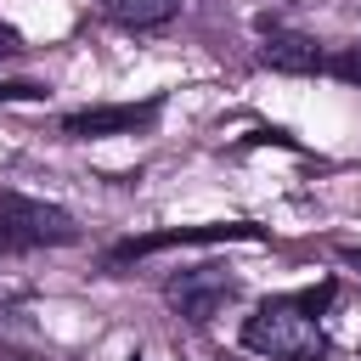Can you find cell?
<instances>
[{"instance_id":"obj_9","label":"cell","mask_w":361,"mask_h":361,"mask_svg":"<svg viewBox=\"0 0 361 361\" xmlns=\"http://www.w3.org/2000/svg\"><path fill=\"white\" fill-rule=\"evenodd\" d=\"M344 265H355V271H361V248H344Z\"/></svg>"},{"instance_id":"obj_8","label":"cell","mask_w":361,"mask_h":361,"mask_svg":"<svg viewBox=\"0 0 361 361\" xmlns=\"http://www.w3.org/2000/svg\"><path fill=\"white\" fill-rule=\"evenodd\" d=\"M45 96V85H34V79H0V102H39Z\"/></svg>"},{"instance_id":"obj_2","label":"cell","mask_w":361,"mask_h":361,"mask_svg":"<svg viewBox=\"0 0 361 361\" xmlns=\"http://www.w3.org/2000/svg\"><path fill=\"white\" fill-rule=\"evenodd\" d=\"M79 226L68 209L23 192H0V254H34V248H62L73 243Z\"/></svg>"},{"instance_id":"obj_3","label":"cell","mask_w":361,"mask_h":361,"mask_svg":"<svg viewBox=\"0 0 361 361\" xmlns=\"http://www.w3.org/2000/svg\"><path fill=\"white\" fill-rule=\"evenodd\" d=\"M164 299H169L186 322H214V316L237 299V276H231V271H220V265H197V271L169 276Z\"/></svg>"},{"instance_id":"obj_4","label":"cell","mask_w":361,"mask_h":361,"mask_svg":"<svg viewBox=\"0 0 361 361\" xmlns=\"http://www.w3.org/2000/svg\"><path fill=\"white\" fill-rule=\"evenodd\" d=\"M158 107H164V96H152V102H107V107H79V113H68V118H62V135H68V141L135 135V130H147V124L158 118Z\"/></svg>"},{"instance_id":"obj_1","label":"cell","mask_w":361,"mask_h":361,"mask_svg":"<svg viewBox=\"0 0 361 361\" xmlns=\"http://www.w3.org/2000/svg\"><path fill=\"white\" fill-rule=\"evenodd\" d=\"M333 299V282L310 288V293H293V299H265L248 322H243V344L254 355H271V361H322L327 355V333H322V305Z\"/></svg>"},{"instance_id":"obj_5","label":"cell","mask_w":361,"mask_h":361,"mask_svg":"<svg viewBox=\"0 0 361 361\" xmlns=\"http://www.w3.org/2000/svg\"><path fill=\"white\" fill-rule=\"evenodd\" d=\"M265 231L248 226V220H214V226H169V231H147V237H130L113 248V265L124 259H141V254H158V248H180V243H259Z\"/></svg>"},{"instance_id":"obj_7","label":"cell","mask_w":361,"mask_h":361,"mask_svg":"<svg viewBox=\"0 0 361 361\" xmlns=\"http://www.w3.org/2000/svg\"><path fill=\"white\" fill-rule=\"evenodd\" d=\"M175 6L180 0H107V11L118 23H130V28H158V23L175 17Z\"/></svg>"},{"instance_id":"obj_6","label":"cell","mask_w":361,"mask_h":361,"mask_svg":"<svg viewBox=\"0 0 361 361\" xmlns=\"http://www.w3.org/2000/svg\"><path fill=\"white\" fill-rule=\"evenodd\" d=\"M259 62L276 68V73H327V45L310 39V34H288V28H271L265 45H259Z\"/></svg>"}]
</instances>
